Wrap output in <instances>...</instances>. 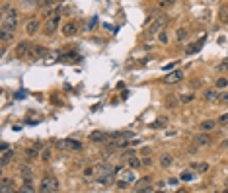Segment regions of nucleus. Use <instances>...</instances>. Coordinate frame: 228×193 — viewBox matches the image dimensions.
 Segmentation results:
<instances>
[{"label":"nucleus","mask_w":228,"mask_h":193,"mask_svg":"<svg viewBox=\"0 0 228 193\" xmlns=\"http://www.w3.org/2000/svg\"><path fill=\"white\" fill-rule=\"evenodd\" d=\"M94 168H96V178H94V180H96L99 185H111V184H113L117 172H115V168H113L111 164L99 162V164L94 166Z\"/></svg>","instance_id":"1"},{"label":"nucleus","mask_w":228,"mask_h":193,"mask_svg":"<svg viewBox=\"0 0 228 193\" xmlns=\"http://www.w3.org/2000/svg\"><path fill=\"white\" fill-rule=\"evenodd\" d=\"M18 18H20L18 10H6V14L2 16V29L0 31H14L18 25Z\"/></svg>","instance_id":"2"},{"label":"nucleus","mask_w":228,"mask_h":193,"mask_svg":"<svg viewBox=\"0 0 228 193\" xmlns=\"http://www.w3.org/2000/svg\"><path fill=\"white\" fill-rule=\"evenodd\" d=\"M166 24H168V16L166 14H158L154 21L150 24V28L146 29V37H154L156 33H160V31L166 28Z\"/></svg>","instance_id":"3"},{"label":"nucleus","mask_w":228,"mask_h":193,"mask_svg":"<svg viewBox=\"0 0 228 193\" xmlns=\"http://www.w3.org/2000/svg\"><path fill=\"white\" fill-rule=\"evenodd\" d=\"M59 189H61V184L55 176H43V180H41V191L53 193V191H59Z\"/></svg>","instance_id":"4"},{"label":"nucleus","mask_w":228,"mask_h":193,"mask_svg":"<svg viewBox=\"0 0 228 193\" xmlns=\"http://www.w3.org/2000/svg\"><path fill=\"white\" fill-rule=\"evenodd\" d=\"M59 25H61V14L47 18V21H45V29H43L45 35H53L57 29H59Z\"/></svg>","instance_id":"5"},{"label":"nucleus","mask_w":228,"mask_h":193,"mask_svg":"<svg viewBox=\"0 0 228 193\" xmlns=\"http://www.w3.org/2000/svg\"><path fill=\"white\" fill-rule=\"evenodd\" d=\"M47 55H49L47 47H43V45H33V47H31V51L28 53V59H31V61H41V59H45Z\"/></svg>","instance_id":"6"},{"label":"nucleus","mask_w":228,"mask_h":193,"mask_svg":"<svg viewBox=\"0 0 228 193\" xmlns=\"http://www.w3.org/2000/svg\"><path fill=\"white\" fill-rule=\"evenodd\" d=\"M31 47H33V43H29V41L18 43V45H16V55H18V57H28V53L31 51Z\"/></svg>","instance_id":"7"},{"label":"nucleus","mask_w":228,"mask_h":193,"mask_svg":"<svg viewBox=\"0 0 228 193\" xmlns=\"http://www.w3.org/2000/svg\"><path fill=\"white\" fill-rule=\"evenodd\" d=\"M183 80V70H174V72H170L168 76H164V82L166 84H178V82H181Z\"/></svg>","instance_id":"8"},{"label":"nucleus","mask_w":228,"mask_h":193,"mask_svg":"<svg viewBox=\"0 0 228 193\" xmlns=\"http://www.w3.org/2000/svg\"><path fill=\"white\" fill-rule=\"evenodd\" d=\"M193 142L197 146H207V144H211V135L209 133H199V135L193 137Z\"/></svg>","instance_id":"9"},{"label":"nucleus","mask_w":228,"mask_h":193,"mask_svg":"<svg viewBox=\"0 0 228 193\" xmlns=\"http://www.w3.org/2000/svg\"><path fill=\"white\" fill-rule=\"evenodd\" d=\"M37 29H39V20H37V18H31V20L25 21V33H28V35L37 33Z\"/></svg>","instance_id":"10"},{"label":"nucleus","mask_w":228,"mask_h":193,"mask_svg":"<svg viewBox=\"0 0 228 193\" xmlns=\"http://www.w3.org/2000/svg\"><path fill=\"white\" fill-rule=\"evenodd\" d=\"M109 135L105 131H92L90 133V141L92 142H103V141H107Z\"/></svg>","instance_id":"11"},{"label":"nucleus","mask_w":228,"mask_h":193,"mask_svg":"<svg viewBox=\"0 0 228 193\" xmlns=\"http://www.w3.org/2000/svg\"><path fill=\"white\" fill-rule=\"evenodd\" d=\"M203 41H205V37H203L201 41L189 43V45L185 47V55H195V53H199V51H201V47H203Z\"/></svg>","instance_id":"12"},{"label":"nucleus","mask_w":228,"mask_h":193,"mask_svg":"<svg viewBox=\"0 0 228 193\" xmlns=\"http://www.w3.org/2000/svg\"><path fill=\"white\" fill-rule=\"evenodd\" d=\"M172 164H174V158H172V154H168V152L160 154V166H162L164 170H168Z\"/></svg>","instance_id":"13"},{"label":"nucleus","mask_w":228,"mask_h":193,"mask_svg":"<svg viewBox=\"0 0 228 193\" xmlns=\"http://www.w3.org/2000/svg\"><path fill=\"white\" fill-rule=\"evenodd\" d=\"M76 24L74 21H68V24L62 28V35H66V37H72V35H76Z\"/></svg>","instance_id":"14"},{"label":"nucleus","mask_w":228,"mask_h":193,"mask_svg":"<svg viewBox=\"0 0 228 193\" xmlns=\"http://www.w3.org/2000/svg\"><path fill=\"white\" fill-rule=\"evenodd\" d=\"M14 154H16L14 150H6V152H2V156H0V166H2V168H4V166H8V162L14 158Z\"/></svg>","instance_id":"15"},{"label":"nucleus","mask_w":228,"mask_h":193,"mask_svg":"<svg viewBox=\"0 0 228 193\" xmlns=\"http://www.w3.org/2000/svg\"><path fill=\"white\" fill-rule=\"evenodd\" d=\"M150 181H152L150 176H144V178H140L139 181H136V187H135V189H136V191H144V189H146V185L150 184Z\"/></svg>","instance_id":"16"},{"label":"nucleus","mask_w":228,"mask_h":193,"mask_svg":"<svg viewBox=\"0 0 228 193\" xmlns=\"http://www.w3.org/2000/svg\"><path fill=\"white\" fill-rule=\"evenodd\" d=\"M20 176H22L24 180H29L31 176H33V168H31V166H20Z\"/></svg>","instance_id":"17"},{"label":"nucleus","mask_w":228,"mask_h":193,"mask_svg":"<svg viewBox=\"0 0 228 193\" xmlns=\"http://www.w3.org/2000/svg\"><path fill=\"white\" fill-rule=\"evenodd\" d=\"M205 100H209V101H219L220 98V92H216V90H205Z\"/></svg>","instance_id":"18"},{"label":"nucleus","mask_w":228,"mask_h":193,"mask_svg":"<svg viewBox=\"0 0 228 193\" xmlns=\"http://www.w3.org/2000/svg\"><path fill=\"white\" fill-rule=\"evenodd\" d=\"M65 144H66L65 148H68V150H80L82 148V142L80 141H72V138H66Z\"/></svg>","instance_id":"19"},{"label":"nucleus","mask_w":228,"mask_h":193,"mask_svg":"<svg viewBox=\"0 0 228 193\" xmlns=\"http://www.w3.org/2000/svg\"><path fill=\"white\" fill-rule=\"evenodd\" d=\"M18 191H22V193H33L35 187H33V184H31V178H29V180H24V185L20 187Z\"/></svg>","instance_id":"20"},{"label":"nucleus","mask_w":228,"mask_h":193,"mask_svg":"<svg viewBox=\"0 0 228 193\" xmlns=\"http://www.w3.org/2000/svg\"><path fill=\"white\" fill-rule=\"evenodd\" d=\"M216 123H219V121H213V119H207V121H203V123H201V131H213V129L216 127Z\"/></svg>","instance_id":"21"},{"label":"nucleus","mask_w":228,"mask_h":193,"mask_svg":"<svg viewBox=\"0 0 228 193\" xmlns=\"http://www.w3.org/2000/svg\"><path fill=\"white\" fill-rule=\"evenodd\" d=\"M187 35H189V31L185 29V28H178V31H176V39H178L179 43H183L185 39H187Z\"/></svg>","instance_id":"22"},{"label":"nucleus","mask_w":228,"mask_h":193,"mask_svg":"<svg viewBox=\"0 0 228 193\" xmlns=\"http://www.w3.org/2000/svg\"><path fill=\"white\" fill-rule=\"evenodd\" d=\"M166 125H168V121L162 117V119H156L154 123H150L148 127H150V129H154V131H156V129H166Z\"/></svg>","instance_id":"23"},{"label":"nucleus","mask_w":228,"mask_h":193,"mask_svg":"<svg viewBox=\"0 0 228 193\" xmlns=\"http://www.w3.org/2000/svg\"><path fill=\"white\" fill-rule=\"evenodd\" d=\"M166 105L170 107V109H176V107L179 105V100L176 98V96H168V98H166Z\"/></svg>","instance_id":"24"},{"label":"nucleus","mask_w":228,"mask_h":193,"mask_svg":"<svg viewBox=\"0 0 228 193\" xmlns=\"http://www.w3.org/2000/svg\"><path fill=\"white\" fill-rule=\"evenodd\" d=\"M119 181H125V184H133V181H135V174H133L131 170H127L125 174H123V178H121Z\"/></svg>","instance_id":"25"},{"label":"nucleus","mask_w":228,"mask_h":193,"mask_svg":"<svg viewBox=\"0 0 228 193\" xmlns=\"http://www.w3.org/2000/svg\"><path fill=\"white\" fill-rule=\"evenodd\" d=\"M84 178L86 180H90V178H96V168H94V166H88V168H84Z\"/></svg>","instance_id":"26"},{"label":"nucleus","mask_w":228,"mask_h":193,"mask_svg":"<svg viewBox=\"0 0 228 193\" xmlns=\"http://www.w3.org/2000/svg\"><path fill=\"white\" fill-rule=\"evenodd\" d=\"M129 166H131L133 170H139L140 166H142V160H139L136 156H131V158H129Z\"/></svg>","instance_id":"27"},{"label":"nucleus","mask_w":228,"mask_h":193,"mask_svg":"<svg viewBox=\"0 0 228 193\" xmlns=\"http://www.w3.org/2000/svg\"><path fill=\"white\" fill-rule=\"evenodd\" d=\"M0 39H2V43H8L14 39V31H0Z\"/></svg>","instance_id":"28"},{"label":"nucleus","mask_w":228,"mask_h":193,"mask_svg":"<svg viewBox=\"0 0 228 193\" xmlns=\"http://www.w3.org/2000/svg\"><path fill=\"white\" fill-rule=\"evenodd\" d=\"M4 193H8V191H12V181H10L8 178H2V187H0Z\"/></svg>","instance_id":"29"},{"label":"nucleus","mask_w":228,"mask_h":193,"mask_svg":"<svg viewBox=\"0 0 228 193\" xmlns=\"http://www.w3.org/2000/svg\"><path fill=\"white\" fill-rule=\"evenodd\" d=\"M174 2H176V0H158V8L160 10L170 8V6H174Z\"/></svg>","instance_id":"30"},{"label":"nucleus","mask_w":228,"mask_h":193,"mask_svg":"<svg viewBox=\"0 0 228 193\" xmlns=\"http://www.w3.org/2000/svg\"><path fill=\"white\" fill-rule=\"evenodd\" d=\"M33 158H37V150L35 148H28L25 150V160H33Z\"/></svg>","instance_id":"31"},{"label":"nucleus","mask_w":228,"mask_h":193,"mask_svg":"<svg viewBox=\"0 0 228 193\" xmlns=\"http://www.w3.org/2000/svg\"><path fill=\"white\" fill-rule=\"evenodd\" d=\"M216 70H219V72H226L228 70V59H224L222 62L216 64Z\"/></svg>","instance_id":"32"},{"label":"nucleus","mask_w":228,"mask_h":193,"mask_svg":"<svg viewBox=\"0 0 228 193\" xmlns=\"http://www.w3.org/2000/svg\"><path fill=\"white\" fill-rule=\"evenodd\" d=\"M195 178V176L191 174V172H181V176H179V180H181V181H191Z\"/></svg>","instance_id":"33"},{"label":"nucleus","mask_w":228,"mask_h":193,"mask_svg":"<svg viewBox=\"0 0 228 193\" xmlns=\"http://www.w3.org/2000/svg\"><path fill=\"white\" fill-rule=\"evenodd\" d=\"M226 86H228L226 78H219V80H216V88H226Z\"/></svg>","instance_id":"34"},{"label":"nucleus","mask_w":228,"mask_h":193,"mask_svg":"<svg viewBox=\"0 0 228 193\" xmlns=\"http://www.w3.org/2000/svg\"><path fill=\"white\" fill-rule=\"evenodd\" d=\"M131 156H135V150H125V152H121V158H125V160H129Z\"/></svg>","instance_id":"35"},{"label":"nucleus","mask_w":228,"mask_h":193,"mask_svg":"<svg viewBox=\"0 0 228 193\" xmlns=\"http://www.w3.org/2000/svg\"><path fill=\"white\" fill-rule=\"evenodd\" d=\"M158 39H160V43H168V33L162 29L160 33H158Z\"/></svg>","instance_id":"36"},{"label":"nucleus","mask_w":228,"mask_h":193,"mask_svg":"<svg viewBox=\"0 0 228 193\" xmlns=\"http://www.w3.org/2000/svg\"><path fill=\"white\" fill-rule=\"evenodd\" d=\"M51 156H53L51 150H43V152H41V158H43L45 162H47V160H51Z\"/></svg>","instance_id":"37"},{"label":"nucleus","mask_w":228,"mask_h":193,"mask_svg":"<svg viewBox=\"0 0 228 193\" xmlns=\"http://www.w3.org/2000/svg\"><path fill=\"white\" fill-rule=\"evenodd\" d=\"M219 101H220V104H228V92H220Z\"/></svg>","instance_id":"38"},{"label":"nucleus","mask_w":228,"mask_h":193,"mask_svg":"<svg viewBox=\"0 0 228 193\" xmlns=\"http://www.w3.org/2000/svg\"><path fill=\"white\" fill-rule=\"evenodd\" d=\"M219 123H220V125H228V113L220 115V117H219Z\"/></svg>","instance_id":"39"},{"label":"nucleus","mask_w":228,"mask_h":193,"mask_svg":"<svg viewBox=\"0 0 228 193\" xmlns=\"http://www.w3.org/2000/svg\"><path fill=\"white\" fill-rule=\"evenodd\" d=\"M197 168H199V172H201V174H203V172H209V164H207V162H203V164H199Z\"/></svg>","instance_id":"40"},{"label":"nucleus","mask_w":228,"mask_h":193,"mask_svg":"<svg viewBox=\"0 0 228 193\" xmlns=\"http://www.w3.org/2000/svg\"><path fill=\"white\" fill-rule=\"evenodd\" d=\"M191 100H193V96H191V94H187V96L183 94L181 98H179V101H183V104H185V101H191Z\"/></svg>","instance_id":"41"},{"label":"nucleus","mask_w":228,"mask_h":193,"mask_svg":"<svg viewBox=\"0 0 228 193\" xmlns=\"http://www.w3.org/2000/svg\"><path fill=\"white\" fill-rule=\"evenodd\" d=\"M24 2V6H33V4H37L39 0H22Z\"/></svg>","instance_id":"42"},{"label":"nucleus","mask_w":228,"mask_h":193,"mask_svg":"<svg viewBox=\"0 0 228 193\" xmlns=\"http://www.w3.org/2000/svg\"><path fill=\"white\" fill-rule=\"evenodd\" d=\"M166 135H168V137H176V135H178V131H176V129H168Z\"/></svg>","instance_id":"43"},{"label":"nucleus","mask_w":228,"mask_h":193,"mask_svg":"<svg viewBox=\"0 0 228 193\" xmlns=\"http://www.w3.org/2000/svg\"><path fill=\"white\" fill-rule=\"evenodd\" d=\"M6 150H8V142H2V144H0V154L6 152Z\"/></svg>","instance_id":"44"},{"label":"nucleus","mask_w":228,"mask_h":193,"mask_svg":"<svg viewBox=\"0 0 228 193\" xmlns=\"http://www.w3.org/2000/svg\"><path fill=\"white\" fill-rule=\"evenodd\" d=\"M168 185H178V178H170L168 180Z\"/></svg>","instance_id":"45"},{"label":"nucleus","mask_w":228,"mask_h":193,"mask_svg":"<svg viewBox=\"0 0 228 193\" xmlns=\"http://www.w3.org/2000/svg\"><path fill=\"white\" fill-rule=\"evenodd\" d=\"M142 166H152V158H144L142 160Z\"/></svg>","instance_id":"46"},{"label":"nucleus","mask_w":228,"mask_h":193,"mask_svg":"<svg viewBox=\"0 0 228 193\" xmlns=\"http://www.w3.org/2000/svg\"><path fill=\"white\" fill-rule=\"evenodd\" d=\"M96 21H98L96 18H92V20H90V24H88V29H92V28H94V25H96Z\"/></svg>","instance_id":"47"},{"label":"nucleus","mask_w":228,"mask_h":193,"mask_svg":"<svg viewBox=\"0 0 228 193\" xmlns=\"http://www.w3.org/2000/svg\"><path fill=\"white\" fill-rule=\"evenodd\" d=\"M142 142V138H135V141H133L131 144H133V146H136V144H140Z\"/></svg>","instance_id":"48"},{"label":"nucleus","mask_w":228,"mask_h":193,"mask_svg":"<svg viewBox=\"0 0 228 193\" xmlns=\"http://www.w3.org/2000/svg\"><path fill=\"white\" fill-rule=\"evenodd\" d=\"M222 146H224V148H228V138H226L224 142H222Z\"/></svg>","instance_id":"49"},{"label":"nucleus","mask_w":228,"mask_h":193,"mask_svg":"<svg viewBox=\"0 0 228 193\" xmlns=\"http://www.w3.org/2000/svg\"><path fill=\"white\" fill-rule=\"evenodd\" d=\"M226 20H228V18H226Z\"/></svg>","instance_id":"50"}]
</instances>
